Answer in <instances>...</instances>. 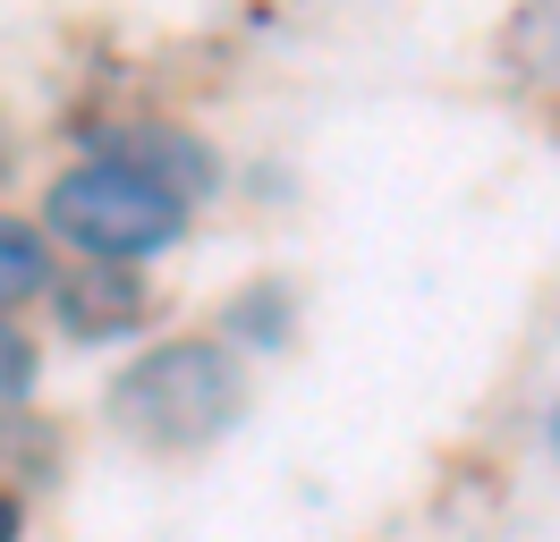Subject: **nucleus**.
Listing matches in <instances>:
<instances>
[{"instance_id":"1","label":"nucleus","mask_w":560,"mask_h":542,"mask_svg":"<svg viewBox=\"0 0 560 542\" xmlns=\"http://www.w3.org/2000/svg\"><path fill=\"white\" fill-rule=\"evenodd\" d=\"M246 415V373L230 339H171L144 347L137 365L110 381V424L144 449H205Z\"/></svg>"},{"instance_id":"2","label":"nucleus","mask_w":560,"mask_h":542,"mask_svg":"<svg viewBox=\"0 0 560 542\" xmlns=\"http://www.w3.org/2000/svg\"><path fill=\"white\" fill-rule=\"evenodd\" d=\"M51 229L69 237L77 255H94V263H144V255H162L178 246L187 229V203L171 187H153L144 169H128L119 153H94V162H77L69 178H51Z\"/></svg>"},{"instance_id":"3","label":"nucleus","mask_w":560,"mask_h":542,"mask_svg":"<svg viewBox=\"0 0 560 542\" xmlns=\"http://www.w3.org/2000/svg\"><path fill=\"white\" fill-rule=\"evenodd\" d=\"M51 305H60V331H77V339H119V331H137L144 314H153V288H144V271L94 263V271H77V280H60Z\"/></svg>"},{"instance_id":"4","label":"nucleus","mask_w":560,"mask_h":542,"mask_svg":"<svg viewBox=\"0 0 560 542\" xmlns=\"http://www.w3.org/2000/svg\"><path fill=\"white\" fill-rule=\"evenodd\" d=\"M119 162L144 169L153 187H171L178 203H196V196L212 187V153L196 144V136H178V128H137L128 144H119Z\"/></svg>"},{"instance_id":"5","label":"nucleus","mask_w":560,"mask_h":542,"mask_svg":"<svg viewBox=\"0 0 560 542\" xmlns=\"http://www.w3.org/2000/svg\"><path fill=\"white\" fill-rule=\"evenodd\" d=\"M35 288H51V255H43V237L26 229V221L0 212V305L35 297Z\"/></svg>"},{"instance_id":"6","label":"nucleus","mask_w":560,"mask_h":542,"mask_svg":"<svg viewBox=\"0 0 560 542\" xmlns=\"http://www.w3.org/2000/svg\"><path fill=\"white\" fill-rule=\"evenodd\" d=\"M230 331H255V339H289V305H280V288H246L238 305H230Z\"/></svg>"},{"instance_id":"7","label":"nucleus","mask_w":560,"mask_h":542,"mask_svg":"<svg viewBox=\"0 0 560 542\" xmlns=\"http://www.w3.org/2000/svg\"><path fill=\"white\" fill-rule=\"evenodd\" d=\"M26 390H35V347H26V339L0 322V415L26 399Z\"/></svg>"},{"instance_id":"8","label":"nucleus","mask_w":560,"mask_h":542,"mask_svg":"<svg viewBox=\"0 0 560 542\" xmlns=\"http://www.w3.org/2000/svg\"><path fill=\"white\" fill-rule=\"evenodd\" d=\"M26 534V508H18V492H0V542Z\"/></svg>"},{"instance_id":"9","label":"nucleus","mask_w":560,"mask_h":542,"mask_svg":"<svg viewBox=\"0 0 560 542\" xmlns=\"http://www.w3.org/2000/svg\"><path fill=\"white\" fill-rule=\"evenodd\" d=\"M544 433H552V458H560V399H552V424H544Z\"/></svg>"}]
</instances>
